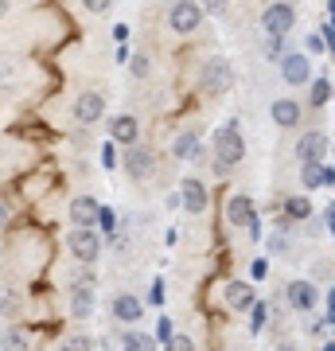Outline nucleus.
<instances>
[{
  "mask_svg": "<svg viewBox=\"0 0 335 351\" xmlns=\"http://www.w3.org/2000/svg\"><path fill=\"white\" fill-rule=\"evenodd\" d=\"M195 152H199V137H195V133H179V137L172 141V156H175V160H191Z\"/></svg>",
  "mask_w": 335,
  "mask_h": 351,
  "instance_id": "20",
  "label": "nucleus"
},
{
  "mask_svg": "<svg viewBox=\"0 0 335 351\" xmlns=\"http://www.w3.org/2000/svg\"><path fill=\"white\" fill-rule=\"evenodd\" d=\"M0 226H8V203L0 199Z\"/></svg>",
  "mask_w": 335,
  "mask_h": 351,
  "instance_id": "38",
  "label": "nucleus"
},
{
  "mask_svg": "<svg viewBox=\"0 0 335 351\" xmlns=\"http://www.w3.org/2000/svg\"><path fill=\"white\" fill-rule=\"evenodd\" d=\"M320 36H327V39H323V47H327V51L335 55V27H332V32H320Z\"/></svg>",
  "mask_w": 335,
  "mask_h": 351,
  "instance_id": "34",
  "label": "nucleus"
},
{
  "mask_svg": "<svg viewBox=\"0 0 335 351\" xmlns=\"http://www.w3.org/2000/svg\"><path fill=\"white\" fill-rule=\"evenodd\" d=\"M101 207L90 195H78V199H71V223L78 226V230H94V223H98Z\"/></svg>",
  "mask_w": 335,
  "mask_h": 351,
  "instance_id": "10",
  "label": "nucleus"
},
{
  "mask_svg": "<svg viewBox=\"0 0 335 351\" xmlns=\"http://www.w3.org/2000/svg\"><path fill=\"white\" fill-rule=\"evenodd\" d=\"M121 348L125 351H152V336H145V332H125Z\"/></svg>",
  "mask_w": 335,
  "mask_h": 351,
  "instance_id": "21",
  "label": "nucleus"
},
{
  "mask_svg": "<svg viewBox=\"0 0 335 351\" xmlns=\"http://www.w3.org/2000/svg\"><path fill=\"white\" fill-rule=\"evenodd\" d=\"M71 316L75 320H90L94 316V289L75 285V293H71Z\"/></svg>",
  "mask_w": 335,
  "mask_h": 351,
  "instance_id": "15",
  "label": "nucleus"
},
{
  "mask_svg": "<svg viewBox=\"0 0 335 351\" xmlns=\"http://www.w3.org/2000/svg\"><path fill=\"white\" fill-rule=\"evenodd\" d=\"M16 308H20V293L4 289V293H0V316H16Z\"/></svg>",
  "mask_w": 335,
  "mask_h": 351,
  "instance_id": "23",
  "label": "nucleus"
},
{
  "mask_svg": "<svg viewBox=\"0 0 335 351\" xmlns=\"http://www.w3.org/2000/svg\"><path fill=\"white\" fill-rule=\"evenodd\" d=\"M297 24V8L293 4H269L265 12H261V27H265V36L269 39H285Z\"/></svg>",
  "mask_w": 335,
  "mask_h": 351,
  "instance_id": "2",
  "label": "nucleus"
},
{
  "mask_svg": "<svg viewBox=\"0 0 335 351\" xmlns=\"http://www.w3.org/2000/svg\"><path fill=\"white\" fill-rule=\"evenodd\" d=\"M265 316H269V308H265V304H253V332H261Z\"/></svg>",
  "mask_w": 335,
  "mask_h": 351,
  "instance_id": "31",
  "label": "nucleus"
},
{
  "mask_svg": "<svg viewBox=\"0 0 335 351\" xmlns=\"http://www.w3.org/2000/svg\"><path fill=\"white\" fill-rule=\"evenodd\" d=\"M285 207H288V215H293V219H308V215H312V203L304 199V195H293Z\"/></svg>",
  "mask_w": 335,
  "mask_h": 351,
  "instance_id": "22",
  "label": "nucleus"
},
{
  "mask_svg": "<svg viewBox=\"0 0 335 351\" xmlns=\"http://www.w3.org/2000/svg\"><path fill=\"white\" fill-rule=\"evenodd\" d=\"M304 168V188H320L323 184V164H300Z\"/></svg>",
  "mask_w": 335,
  "mask_h": 351,
  "instance_id": "25",
  "label": "nucleus"
},
{
  "mask_svg": "<svg viewBox=\"0 0 335 351\" xmlns=\"http://www.w3.org/2000/svg\"><path fill=\"white\" fill-rule=\"evenodd\" d=\"M66 246H71V254H75L78 262H98L101 258V234L98 230H71V234H66Z\"/></svg>",
  "mask_w": 335,
  "mask_h": 351,
  "instance_id": "3",
  "label": "nucleus"
},
{
  "mask_svg": "<svg viewBox=\"0 0 335 351\" xmlns=\"http://www.w3.org/2000/svg\"><path fill=\"white\" fill-rule=\"evenodd\" d=\"M137 137H140V121L133 117V113H117L110 121V141H117V145H137Z\"/></svg>",
  "mask_w": 335,
  "mask_h": 351,
  "instance_id": "8",
  "label": "nucleus"
},
{
  "mask_svg": "<svg viewBox=\"0 0 335 351\" xmlns=\"http://www.w3.org/2000/svg\"><path fill=\"white\" fill-rule=\"evenodd\" d=\"M269 250L281 254V250H285V239H281V234H273V239H269Z\"/></svg>",
  "mask_w": 335,
  "mask_h": 351,
  "instance_id": "36",
  "label": "nucleus"
},
{
  "mask_svg": "<svg viewBox=\"0 0 335 351\" xmlns=\"http://www.w3.org/2000/svg\"><path fill=\"white\" fill-rule=\"evenodd\" d=\"M273 121H277L281 129H293V125L300 121V106H297L293 98H277V101H273Z\"/></svg>",
  "mask_w": 335,
  "mask_h": 351,
  "instance_id": "17",
  "label": "nucleus"
},
{
  "mask_svg": "<svg viewBox=\"0 0 335 351\" xmlns=\"http://www.w3.org/2000/svg\"><path fill=\"white\" fill-rule=\"evenodd\" d=\"M226 219H230V226H246V230L258 223L249 195H230V203H226Z\"/></svg>",
  "mask_w": 335,
  "mask_h": 351,
  "instance_id": "12",
  "label": "nucleus"
},
{
  "mask_svg": "<svg viewBox=\"0 0 335 351\" xmlns=\"http://www.w3.org/2000/svg\"><path fill=\"white\" fill-rule=\"evenodd\" d=\"M288 304H293L297 313H308L312 304H316V289H312L308 281H293V285H288Z\"/></svg>",
  "mask_w": 335,
  "mask_h": 351,
  "instance_id": "16",
  "label": "nucleus"
},
{
  "mask_svg": "<svg viewBox=\"0 0 335 351\" xmlns=\"http://www.w3.org/2000/svg\"><path fill=\"white\" fill-rule=\"evenodd\" d=\"M86 8H90V12H106V8H110V0H86Z\"/></svg>",
  "mask_w": 335,
  "mask_h": 351,
  "instance_id": "32",
  "label": "nucleus"
},
{
  "mask_svg": "<svg viewBox=\"0 0 335 351\" xmlns=\"http://www.w3.org/2000/svg\"><path fill=\"white\" fill-rule=\"evenodd\" d=\"M242 156H246V141H242L238 121H226V125L214 129V160H219V172H230Z\"/></svg>",
  "mask_w": 335,
  "mask_h": 351,
  "instance_id": "1",
  "label": "nucleus"
},
{
  "mask_svg": "<svg viewBox=\"0 0 335 351\" xmlns=\"http://www.w3.org/2000/svg\"><path fill=\"white\" fill-rule=\"evenodd\" d=\"M121 164H125V172L133 176V180H149V176L156 172V156H152V149H140V145H133Z\"/></svg>",
  "mask_w": 335,
  "mask_h": 351,
  "instance_id": "7",
  "label": "nucleus"
},
{
  "mask_svg": "<svg viewBox=\"0 0 335 351\" xmlns=\"http://www.w3.org/2000/svg\"><path fill=\"white\" fill-rule=\"evenodd\" d=\"M226 304L238 308V313H242V308H253V289H249L246 281H230V285H226Z\"/></svg>",
  "mask_w": 335,
  "mask_h": 351,
  "instance_id": "18",
  "label": "nucleus"
},
{
  "mask_svg": "<svg viewBox=\"0 0 335 351\" xmlns=\"http://www.w3.org/2000/svg\"><path fill=\"white\" fill-rule=\"evenodd\" d=\"M168 351H195V343H191V336H172L168 339Z\"/></svg>",
  "mask_w": 335,
  "mask_h": 351,
  "instance_id": "28",
  "label": "nucleus"
},
{
  "mask_svg": "<svg viewBox=\"0 0 335 351\" xmlns=\"http://www.w3.org/2000/svg\"><path fill=\"white\" fill-rule=\"evenodd\" d=\"M234 86V66L226 63V59H211V63L203 66V90L207 94H226V90Z\"/></svg>",
  "mask_w": 335,
  "mask_h": 351,
  "instance_id": "4",
  "label": "nucleus"
},
{
  "mask_svg": "<svg viewBox=\"0 0 335 351\" xmlns=\"http://www.w3.org/2000/svg\"><path fill=\"white\" fill-rule=\"evenodd\" d=\"M327 98H332V82L327 78H316L312 82V106H323Z\"/></svg>",
  "mask_w": 335,
  "mask_h": 351,
  "instance_id": "24",
  "label": "nucleus"
},
{
  "mask_svg": "<svg viewBox=\"0 0 335 351\" xmlns=\"http://www.w3.org/2000/svg\"><path fill=\"white\" fill-rule=\"evenodd\" d=\"M327 324H335V289H332V297H327Z\"/></svg>",
  "mask_w": 335,
  "mask_h": 351,
  "instance_id": "35",
  "label": "nucleus"
},
{
  "mask_svg": "<svg viewBox=\"0 0 335 351\" xmlns=\"http://www.w3.org/2000/svg\"><path fill=\"white\" fill-rule=\"evenodd\" d=\"M168 24H172L175 36H191V32L203 24V8H199V4H172Z\"/></svg>",
  "mask_w": 335,
  "mask_h": 351,
  "instance_id": "5",
  "label": "nucleus"
},
{
  "mask_svg": "<svg viewBox=\"0 0 335 351\" xmlns=\"http://www.w3.org/2000/svg\"><path fill=\"white\" fill-rule=\"evenodd\" d=\"M4 12H8V4H0V16H4Z\"/></svg>",
  "mask_w": 335,
  "mask_h": 351,
  "instance_id": "39",
  "label": "nucleus"
},
{
  "mask_svg": "<svg viewBox=\"0 0 335 351\" xmlns=\"http://www.w3.org/2000/svg\"><path fill=\"white\" fill-rule=\"evenodd\" d=\"M323 223L332 226V234H335V207H327V211H323Z\"/></svg>",
  "mask_w": 335,
  "mask_h": 351,
  "instance_id": "37",
  "label": "nucleus"
},
{
  "mask_svg": "<svg viewBox=\"0 0 335 351\" xmlns=\"http://www.w3.org/2000/svg\"><path fill=\"white\" fill-rule=\"evenodd\" d=\"M101 113H106V98H101L98 90H82L75 98V121L94 125V121H101Z\"/></svg>",
  "mask_w": 335,
  "mask_h": 351,
  "instance_id": "6",
  "label": "nucleus"
},
{
  "mask_svg": "<svg viewBox=\"0 0 335 351\" xmlns=\"http://www.w3.org/2000/svg\"><path fill=\"white\" fill-rule=\"evenodd\" d=\"M265 55H273L277 59V55H281V39H269V43H265Z\"/></svg>",
  "mask_w": 335,
  "mask_h": 351,
  "instance_id": "33",
  "label": "nucleus"
},
{
  "mask_svg": "<svg viewBox=\"0 0 335 351\" xmlns=\"http://www.w3.org/2000/svg\"><path fill=\"white\" fill-rule=\"evenodd\" d=\"M101 164H106V168H113V164H121V160H117V149H113V141L106 145V149H101Z\"/></svg>",
  "mask_w": 335,
  "mask_h": 351,
  "instance_id": "30",
  "label": "nucleus"
},
{
  "mask_svg": "<svg viewBox=\"0 0 335 351\" xmlns=\"http://www.w3.org/2000/svg\"><path fill=\"white\" fill-rule=\"evenodd\" d=\"M133 78H149V71H152V63H149V55H133Z\"/></svg>",
  "mask_w": 335,
  "mask_h": 351,
  "instance_id": "27",
  "label": "nucleus"
},
{
  "mask_svg": "<svg viewBox=\"0 0 335 351\" xmlns=\"http://www.w3.org/2000/svg\"><path fill=\"white\" fill-rule=\"evenodd\" d=\"M285 351H297V348H293V343H285Z\"/></svg>",
  "mask_w": 335,
  "mask_h": 351,
  "instance_id": "40",
  "label": "nucleus"
},
{
  "mask_svg": "<svg viewBox=\"0 0 335 351\" xmlns=\"http://www.w3.org/2000/svg\"><path fill=\"white\" fill-rule=\"evenodd\" d=\"M179 203H184L191 215L207 211V188H203L199 180H184V184H179Z\"/></svg>",
  "mask_w": 335,
  "mask_h": 351,
  "instance_id": "13",
  "label": "nucleus"
},
{
  "mask_svg": "<svg viewBox=\"0 0 335 351\" xmlns=\"http://www.w3.org/2000/svg\"><path fill=\"white\" fill-rule=\"evenodd\" d=\"M323 152H327V137H323V133H304V137L297 141L300 164H320Z\"/></svg>",
  "mask_w": 335,
  "mask_h": 351,
  "instance_id": "11",
  "label": "nucleus"
},
{
  "mask_svg": "<svg viewBox=\"0 0 335 351\" xmlns=\"http://www.w3.org/2000/svg\"><path fill=\"white\" fill-rule=\"evenodd\" d=\"M323 351H335V343H327V348H323Z\"/></svg>",
  "mask_w": 335,
  "mask_h": 351,
  "instance_id": "41",
  "label": "nucleus"
},
{
  "mask_svg": "<svg viewBox=\"0 0 335 351\" xmlns=\"http://www.w3.org/2000/svg\"><path fill=\"white\" fill-rule=\"evenodd\" d=\"M0 351H27V332L20 324L0 328Z\"/></svg>",
  "mask_w": 335,
  "mask_h": 351,
  "instance_id": "19",
  "label": "nucleus"
},
{
  "mask_svg": "<svg viewBox=\"0 0 335 351\" xmlns=\"http://www.w3.org/2000/svg\"><path fill=\"white\" fill-rule=\"evenodd\" d=\"M98 223H101V230H106V234H113V230H117V215H113V211H101Z\"/></svg>",
  "mask_w": 335,
  "mask_h": 351,
  "instance_id": "29",
  "label": "nucleus"
},
{
  "mask_svg": "<svg viewBox=\"0 0 335 351\" xmlns=\"http://www.w3.org/2000/svg\"><path fill=\"white\" fill-rule=\"evenodd\" d=\"M59 351H94V339L90 336H66Z\"/></svg>",
  "mask_w": 335,
  "mask_h": 351,
  "instance_id": "26",
  "label": "nucleus"
},
{
  "mask_svg": "<svg viewBox=\"0 0 335 351\" xmlns=\"http://www.w3.org/2000/svg\"><path fill=\"white\" fill-rule=\"evenodd\" d=\"M281 78L288 86H304V82H312V63L304 55H285L281 59Z\"/></svg>",
  "mask_w": 335,
  "mask_h": 351,
  "instance_id": "9",
  "label": "nucleus"
},
{
  "mask_svg": "<svg viewBox=\"0 0 335 351\" xmlns=\"http://www.w3.org/2000/svg\"><path fill=\"white\" fill-rule=\"evenodd\" d=\"M110 313H113V320H121V324H133V320H140V316H145V308H140L137 297L121 293V297H113V301H110Z\"/></svg>",
  "mask_w": 335,
  "mask_h": 351,
  "instance_id": "14",
  "label": "nucleus"
}]
</instances>
